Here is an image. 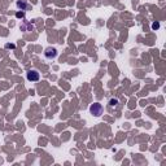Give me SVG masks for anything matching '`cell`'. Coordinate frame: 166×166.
<instances>
[{
  "mask_svg": "<svg viewBox=\"0 0 166 166\" xmlns=\"http://www.w3.org/2000/svg\"><path fill=\"white\" fill-rule=\"evenodd\" d=\"M5 48H7V50H9V48H11V50H13V48H16V45H14V44H9V43H8V44H5Z\"/></svg>",
  "mask_w": 166,
  "mask_h": 166,
  "instance_id": "cell-9",
  "label": "cell"
},
{
  "mask_svg": "<svg viewBox=\"0 0 166 166\" xmlns=\"http://www.w3.org/2000/svg\"><path fill=\"white\" fill-rule=\"evenodd\" d=\"M16 18H25V12H23V11L16 12Z\"/></svg>",
  "mask_w": 166,
  "mask_h": 166,
  "instance_id": "cell-7",
  "label": "cell"
},
{
  "mask_svg": "<svg viewBox=\"0 0 166 166\" xmlns=\"http://www.w3.org/2000/svg\"><path fill=\"white\" fill-rule=\"evenodd\" d=\"M44 57L47 60H53L57 57V50L55 47H48V48L44 50Z\"/></svg>",
  "mask_w": 166,
  "mask_h": 166,
  "instance_id": "cell-2",
  "label": "cell"
},
{
  "mask_svg": "<svg viewBox=\"0 0 166 166\" xmlns=\"http://www.w3.org/2000/svg\"><path fill=\"white\" fill-rule=\"evenodd\" d=\"M39 78H40V74H39L38 70H29V72L26 73V79L29 82H38Z\"/></svg>",
  "mask_w": 166,
  "mask_h": 166,
  "instance_id": "cell-3",
  "label": "cell"
},
{
  "mask_svg": "<svg viewBox=\"0 0 166 166\" xmlns=\"http://www.w3.org/2000/svg\"><path fill=\"white\" fill-rule=\"evenodd\" d=\"M152 29H153V30L160 29V23H159V22H153V23H152Z\"/></svg>",
  "mask_w": 166,
  "mask_h": 166,
  "instance_id": "cell-8",
  "label": "cell"
},
{
  "mask_svg": "<svg viewBox=\"0 0 166 166\" xmlns=\"http://www.w3.org/2000/svg\"><path fill=\"white\" fill-rule=\"evenodd\" d=\"M108 104H109V107H114L116 108V107H118V104H120V100H118L117 97H110Z\"/></svg>",
  "mask_w": 166,
  "mask_h": 166,
  "instance_id": "cell-6",
  "label": "cell"
},
{
  "mask_svg": "<svg viewBox=\"0 0 166 166\" xmlns=\"http://www.w3.org/2000/svg\"><path fill=\"white\" fill-rule=\"evenodd\" d=\"M90 112L91 114H93L95 117H100L102 114V112H104V108H102L101 104H99V102H95V104H92L90 107Z\"/></svg>",
  "mask_w": 166,
  "mask_h": 166,
  "instance_id": "cell-1",
  "label": "cell"
},
{
  "mask_svg": "<svg viewBox=\"0 0 166 166\" xmlns=\"http://www.w3.org/2000/svg\"><path fill=\"white\" fill-rule=\"evenodd\" d=\"M16 7H17L20 11H23V12L31 8V5L29 4L27 0H17V2H16Z\"/></svg>",
  "mask_w": 166,
  "mask_h": 166,
  "instance_id": "cell-4",
  "label": "cell"
},
{
  "mask_svg": "<svg viewBox=\"0 0 166 166\" xmlns=\"http://www.w3.org/2000/svg\"><path fill=\"white\" fill-rule=\"evenodd\" d=\"M21 30L25 31V33H27V31L34 30V25L31 22H29V21H23V23L21 25Z\"/></svg>",
  "mask_w": 166,
  "mask_h": 166,
  "instance_id": "cell-5",
  "label": "cell"
}]
</instances>
